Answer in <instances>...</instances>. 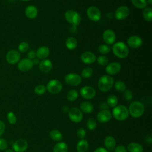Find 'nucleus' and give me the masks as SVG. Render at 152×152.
<instances>
[{
	"instance_id": "obj_21",
	"label": "nucleus",
	"mask_w": 152,
	"mask_h": 152,
	"mask_svg": "<svg viewBox=\"0 0 152 152\" xmlns=\"http://www.w3.org/2000/svg\"><path fill=\"white\" fill-rule=\"evenodd\" d=\"M50 53V50L48 47L46 46H42L39 47L36 52V55L37 58L39 59H46V58L49 56Z\"/></svg>"
},
{
	"instance_id": "obj_2",
	"label": "nucleus",
	"mask_w": 152,
	"mask_h": 152,
	"mask_svg": "<svg viewBox=\"0 0 152 152\" xmlns=\"http://www.w3.org/2000/svg\"><path fill=\"white\" fill-rule=\"evenodd\" d=\"M114 84L113 78L109 75H104L98 80V88L102 92H107Z\"/></svg>"
},
{
	"instance_id": "obj_1",
	"label": "nucleus",
	"mask_w": 152,
	"mask_h": 152,
	"mask_svg": "<svg viewBox=\"0 0 152 152\" xmlns=\"http://www.w3.org/2000/svg\"><path fill=\"white\" fill-rule=\"evenodd\" d=\"M112 50L114 55L119 58H125L129 54L128 46L122 42H118L112 46Z\"/></svg>"
},
{
	"instance_id": "obj_15",
	"label": "nucleus",
	"mask_w": 152,
	"mask_h": 152,
	"mask_svg": "<svg viewBox=\"0 0 152 152\" xmlns=\"http://www.w3.org/2000/svg\"><path fill=\"white\" fill-rule=\"evenodd\" d=\"M103 40L106 45L113 44L116 40V34L111 29H106L103 33Z\"/></svg>"
},
{
	"instance_id": "obj_10",
	"label": "nucleus",
	"mask_w": 152,
	"mask_h": 152,
	"mask_svg": "<svg viewBox=\"0 0 152 152\" xmlns=\"http://www.w3.org/2000/svg\"><path fill=\"white\" fill-rule=\"evenodd\" d=\"M20 53L18 51L16 50H9L5 56V59L7 62L11 65L16 64L20 60Z\"/></svg>"
},
{
	"instance_id": "obj_17",
	"label": "nucleus",
	"mask_w": 152,
	"mask_h": 152,
	"mask_svg": "<svg viewBox=\"0 0 152 152\" xmlns=\"http://www.w3.org/2000/svg\"><path fill=\"white\" fill-rule=\"evenodd\" d=\"M127 43L129 47L132 49H136L140 48L142 43V39L136 35L130 36L127 40Z\"/></svg>"
},
{
	"instance_id": "obj_14",
	"label": "nucleus",
	"mask_w": 152,
	"mask_h": 152,
	"mask_svg": "<svg viewBox=\"0 0 152 152\" xmlns=\"http://www.w3.org/2000/svg\"><path fill=\"white\" fill-rule=\"evenodd\" d=\"M27 147L28 142L23 138L17 140L12 144L13 150L15 152H24L27 150Z\"/></svg>"
},
{
	"instance_id": "obj_28",
	"label": "nucleus",
	"mask_w": 152,
	"mask_h": 152,
	"mask_svg": "<svg viewBox=\"0 0 152 152\" xmlns=\"http://www.w3.org/2000/svg\"><path fill=\"white\" fill-rule=\"evenodd\" d=\"M49 135L52 140L57 142L61 141L63 138V135L62 133L58 129H52L50 132Z\"/></svg>"
},
{
	"instance_id": "obj_7",
	"label": "nucleus",
	"mask_w": 152,
	"mask_h": 152,
	"mask_svg": "<svg viewBox=\"0 0 152 152\" xmlns=\"http://www.w3.org/2000/svg\"><path fill=\"white\" fill-rule=\"evenodd\" d=\"M65 82L69 86H78L82 81L81 77L76 73H68L64 77Z\"/></svg>"
},
{
	"instance_id": "obj_49",
	"label": "nucleus",
	"mask_w": 152,
	"mask_h": 152,
	"mask_svg": "<svg viewBox=\"0 0 152 152\" xmlns=\"http://www.w3.org/2000/svg\"><path fill=\"white\" fill-rule=\"evenodd\" d=\"M93 152H109V151L107 149H106L105 148L100 147H98L96 149H95Z\"/></svg>"
},
{
	"instance_id": "obj_35",
	"label": "nucleus",
	"mask_w": 152,
	"mask_h": 152,
	"mask_svg": "<svg viewBox=\"0 0 152 152\" xmlns=\"http://www.w3.org/2000/svg\"><path fill=\"white\" fill-rule=\"evenodd\" d=\"M86 126L88 128V129L90 131H93L96 129L97 128V122L95 119L93 118H89L86 123Z\"/></svg>"
},
{
	"instance_id": "obj_40",
	"label": "nucleus",
	"mask_w": 152,
	"mask_h": 152,
	"mask_svg": "<svg viewBox=\"0 0 152 152\" xmlns=\"http://www.w3.org/2000/svg\"><path fill=\"white\" fill-rule=\"evenodd\" d=\"M96 60H97L98 64L100 65H102V66L107 65L108 64V62H109V60H108L107 57L104 56V55H102V56H99L96 59Z\"/></svg>"
},
{
	"instance_id": "obj_22",
	"label": "nucleus",
	"mask_w": 152,
	"mask_h": 152,
	"mask_svg": "<svg viewBox=\"0 0 152 152\" xmlns=\"http://www.w3.org/2000/svg\"><path fill=\"white\" fill-rule=\"evenodd\" d=\"M25 14L27 18L34 19L38 14V10L34 5H28L25 9Z\"/></svg>"
},
{
	"instance_id": "obj_43",
	"label": "nucleus",
	"mask_w": 152,
	"mask_h": 152,
	"mask_svg": "<svg viewBox=\"0 0 152 152\" xmlns=\"http://www.w3.org/2000/svg\"><path fill=\"white\" fill-rule=\"evenodd\" d=\"M124 98L126 101H130L132 99V91L129 90H125L124 91Z\"/></svg>"
},
{
	"instance_id": "obj_39",
	"label": "nucleus",
	"mask_w": 152,
	"mask_h": 152,
	"mask_svg": "<svg viewBox=\"0 0 152 152\" xmlns=\"http://www.w3.org/2000/svg\"><path fill=\"white\" fill-rule=\"evenodd\" d=\"M28 48H29V45L26 42H21L18 45V49L19 52H20L21 53L27 52L28 50Z\"/></svg>"
},
{
	"instance_id": "obj_13",
	"label": "nucleus",
	"mask_w": 152,
	"mask_h": 152,
	"mask_svg": "<svg viewBox=\"0 0 152 152\" xmlns=\"http://www.w3.org/2000/svg\"><path fill=\"white\" fill-rule=\"evenodd\" d=\"M129 14V9L125 5L119 7L115 12V17L118 20L125 19Z\"/></svg>"
},
{
	"instance_id": "obj_33",
	"label": "nucleus",
	"mask_w": 152,
	"mask_h": 152,
	"mask_svg": "<svg viewBox=\"0 0 152 152\" xmlns=\"http://www.w3.org/2000/svg\"><path fill=\"white\" fill-rule=\"evenodd\" d=\"M93 74V70L90 67H86L84 68L81 73V77L84 78H88L92 76Z\"/></svg>"
},
{
	"instance_id": "obj_44",
	"label": "nucleus",
	"mask_w": 152,
	"mask_h": 152,
	"mask_svg": "<svg viewBox=\"0 0 152 152\" xmlns=\"http://www.w3.org/2000/svg\"><path fill=\"white\" fill-rule=\"evenodd\" d=\"M8 147V144L6 140L4 138H0V150H4L7 149Z\"/></svg>"
},
{
	"instance_id": "obj_34",
	"label": "nucleus",
	"mask_w": 152,
	"mask_h": 152,
	"mask_svg": "<svg viewBox=\"0 0 152 152\" xmlns=\"http://www.w3.org/2000/svg\"><path fill=\"white\" fill-rule=\"evenodd\" d=\"M78 97V93L75 90H71L69 91L66 95V99L70 102L75 101Z\"/></svg>"
},
{
	"instance_id": "obj_54",
	"label": "nucleus",
	"mask_w": 152,
	"mask_h": 152,
	"mask_svg": "<svg viewBox=\"0 0 152 152\" xmlns=\"http://www.w3.org/2000/svg\"><path fill=\"white\" fill-rule=\"evenodd\" d=\"M5 152H14V151L12 150H11V149H8V150H7Z\"/></svg>"
},
{
	"instance_id": "obj_48",
	"label": "nucleus",
	"mask_w": 152,
	"mask_h": 152,
	"mask_svg": "<svg viewBox=\"0 0 152 152\" xmlns=\"http://www.w3.org/2000/svg\"><path fill=\"white\" fill-rule=\"evenodd\" d=\"M99 107L102 109H107L109 106L107 105V103L105 102H102L99 103Z\"/></svg>"
},
{
	"instance_id": "obj_6",
	"label": "nucleus",
	"mask_w": 152,
	"mask_h": 152,
	"mask_svg": "<svg viewBox=\"0 0 152 152\" xmlns=\"http://www.w3.org/2000/svg\"><path fill=\"white\" fill-rule=\"evenodd\" d=\"M46 90L52 94H56L60 93L62 89L61 82L58 80H51L46 84Z\"/></svg>"
},
{
	"instance_id": "obj_41",
	"label": "nucleus",
	"mask_w": 152,
	"mask_h": 152,
	"mask_svg": "<svg viewBox=\"0 0 152 152\" xmlns=\"http://www.w3.org/2000/svg\"><path fill=\"white\" fill-rule=\"evenodd\" d=\"M7 119L10 124L14 125L17 122V117L15 115V113L12 112H10L7 113Z\"/></svg>"
},
{
	"instance_id": "obj_16",
	"label": "nucleus",
	"mask_w": 152,
	"mask_h": 152,
	"mask_svg": "<svg viewBox=\"0 0 152 152\" xmlns=\"http://www.w3.org/2000/svg\"><path fill=\"white\" fill-rule=\"evenodd\" d=\"M112 118V113L107 109H102L100 110L97 115V121L102 124L109 122Z\"/></svg>"
},
{
	"instance_id": "obj_30",
	"label": "nucleus",
	"mask_w": 152,
	"mask_h": 152,
	"mask_svg": "<svg viewBox=\"0 0 152 152\" xmlns=\"http://www.w3.org/2000/svg\"><path fill=\"white\" fill-rule=\"evenodd\" d=\"M142 16L146 21L150 22L152 20V8L150 7L144 8L142 12Z\"/></svg>"
},
{
	"instance_id": "obj_5",
	"label": "nucleus",
	"mask_w": 152,
	"mask_h": 152,
	"mask_svg": "<svg viewBox=\"0 0 152 152\" xmlns=\"http://www.w3.org/2000/svg\"><path fill=\"white\" fill-rule=\"evenodd\" d=\"M65 20L74 26H78L81 21V16L76 11L69 10L65 12L64 14Z\"/></svg>"
},
{
	"instance_id": "obj_46",
	"label": "nucleus",
	"mask_w": 152,
	"mask_h": 152,
	"mask_svg": "<svg viewBox=\"0 0 152 152\" xmlns=\"http://www.w3.org/2000/svg\"><path fill=\"white\" fill-rule=\"evenodd\" d=\"M27 56L28 58L32 60L34 58H36V52H34V50H30L27 53Z\"/></svg>"
},
{
	"instance_id": "obj_36",
	"label": "nucleus",
	"mask_w": 152,
	"mask_h": 152,
	"mask_svg": "<svg viewBox=\"0 0 152 152\" xmlns=\"http://www.w3.org/2000/svg\"><path fill=\"white\" fill-rule=\"evenodd\" d=\"M111 49L108 45L102 44L98 47V52L101 54H106L110 52Z\"/></svg>"
},
{
	"instance_id": "obj_27",
	"label": "nucleus",
	"mask_w": 152,
	"mask_h": 152,
	"mask_svg": "<svg viewBox=\"0 0 152 152\" xmlns=\"http://www.w3.org/2000/svg\"><path fill=\"white\" fill-rule=\"evenodd\" d=\"M68 145L64 141H59L53 147V152H67Z\"/></svg>"
},
{
	"instance_id": "obj_55",
	"label": "nucleus",
	"mask_w": 152,
	"mask_h": 152,
	"mask_svg": "<svg viewBox=\"0 0 152 152\" xmlns=\"http://www.w3.org/2000/svg\"><path fill=\"white\" fill-rule=\"evenodd\" d=\"M22 1H30V0H21Z\"/></svg>"
},
{
	"instance_id": "obj_53",
	"label": "nucleus",
	"mask_w": 152,
	"mask_h": 152,
	"mask_svg": "<svg viewBox=\"0 0 152 152\" xmlns=\"http://www.w3.org/2000/svg\"><path fill=\"white\" fill-rule=\"evenodd\" d=\"M147 4H149L150 5L152 4V0H147Z\"/></svg>"
},
{
	"instance_id": "obj_52",
	"label": "nucleus",
	"mask_w": 152,
	"mask_h": 152,
	"mask_svg": "<svg viewBox=\"0 0 152 152\" xmlns=\"http://www.w3.org/2000/svg\"><path fill=\"white\" fill-rule=\"evenodd\" d=\"M145 140H146V142L149 143V144H151V142H152V139H151V137H147L145 138Z\"/></svg>"
},
{
	"instance_id": "obj_20",
	"label": "nucleus",
	"mask_w": 152,
	"mask_h": 152,
	"mask_svg": "<svg viewBox=\"0 0 152 152\" xmlns=\"http://www.w3.org/2000/svg\"><path fill=\"white\" fill-rule=\"evenodd\" d=\"M39 66L40 70L42 72L44 73H47L52 70L53 68V65L52 62L49 59H44L39 62Z\"/></svg>"
},
{
	"instance_id": "obj_38",
	"label": "nucleus",
	"mask_w": 152,
	"mask_h": 152,
	"mask_svg": "<svg viewBox=\"0 0 152 152\" xmlns=\"http://www.w3.org/2000/svg\"><path fill=\"white\" fill-rule=\"evenodd\" d=\"M46 91V86L42 84L37 85L34 88V93L37 95H42Z\"/></svg>"
},
{
	"instance_id": "obj_19",
	"label": "nucleus",
	"mask_w": 152,
	"mask_h": 152,
	"mask_svg": "<svg viewBox=\"0 0 152 152\" xmlns=\"http://www.w3.org/2000/svg\"><path fill=\"white\" fill-rule=\"evenodd\" d=\"M81 61L86 64H91L94 63L96 61V55L91 52L86 51L83 52L81 55Z\"/></svg>"
},
{
	"instance_id": "obj_32",
	"label": "nucleus",
	"mask_w": 152,
	"mask_h": 152,
	"mask_svg": "<svg viewBox=\"0 0 152 152\" xmlns=\"http://www.w3.org/2000/svg\"><path fill=\"white\" fill-rule=\"evenodd\" d=\"M132 4L137 8L144 9L147 7V0H131Z\"/></svg>"
},
{
	"instance_id": "obj_37",
	"label": "nucleus",
	"mask_w": 152,
	"mask_h": 152,
	"mask_svg": "<svg viewBox=\"0 0 152 152\" xmlns=\"http://www.w3.org/2000/svg\"><path fill=\"white\" fill-rule=\"evenodd\" d=\"M114 86L115 89L118 91H120V92H122L126 90V85L122 81H116L115 83H114Z\"/></svg>"
},
{
	"instance_id": "obj_12",
	"label": "nucleus",
	"mask_w": 152,
	"mask_h": 152,
	"mask_svg": "<svg viewBox=\"0 0 152 152\" xmlns=\"http://www.w3.org/2000/svg\"><path fill=\"white\" fill-rule=\"evenodd\" d=\"M81 96L86 99H92L96 96L95 89L89 86L83 87L80 90Z\"/></svg>"
},
{
	"instance_id": "obj_31",
	"label": "nucleus",
	"mask_w": 152,
	"mask_h": 152,
	"mask_svg": "<svg viewBox=\"0 0 152 152\" xmlns=\"http://www.w3.org/2000/svg\"><path fill=\"white\" fill-rule=\"evenodd\" d=\"M106 103L109 106L111 107H114L118 105V97L115 95L111 94L107 97Z\"/></svg>"
},
{
	"instance_id": "obj_4",
	"label": "nucleus",
	"mask_w": 152,
	"mask_h": 152,
	"mask_svg": "<svg viewBox=\"0 0 152 152\" xmlns=\"http://www.w3.org/2000/svg\"><path fill=\"white\" fill-rule=\"evenodd\" d=\"M112 115L118 121H125L129 116L128 109L125 106L117 105L114 107L112 110Z\"/></svg>"
},
{
	"instance_id": "obj_23",
	"label": "nucleus",
	"mask_w": 152,
	"mask_h": 152,
	"mask_svg": "<svg viewBox=\"0 0 152 152\" xmlns=\"http://www.w3.org/2000/svg\"><path fill=\"white\" fill-rule=\"evenodd\" d=\"M104 145L108 151H112L115 149L116 147V140L112 136H107L104 140Z\"/></svg>"
},
{
	"instance_id": "obj_9",
	"label": "nucleus",
	"mask_w": 152,
	"mask_h": 152,
	"mask_svg": "<svg viewBox=\"0 0 152 152\" xmlns=\"http://www.w3.org/2000/svg\"><path fill=\"white\" fill-rule=\"evenodd\" d=\"M68 113L69 118L71 121L75 123L81 122L83 118V112L77 107H72L69 109Z\"/></svg>"
},
{
	"instance_id": "obj_24",
	"label": "nucleus",
	"mask_w": 152,
	"mask_h": 152,
	"mask_svg": "<svg viewBox=\"0 0 152 152\" xmlns=\"http://www.w3.org/2000/svg\"><path fill=\"white\" fill-rule=\"evenodd\" d=\"M80 108L82 112L90 113L93 110L94 106L92 103L89 101H84L80 103Z\"/></svg>"
},
{
	"instance_id": "obj_29",
	"label": "nucleus",
	"mask_w": 152,
	"mask_h": 152,
	"mask_svg": "<svg viewBox=\"0 0 152 152\" xmlns=\"http://www.w3.org/2000/svg\"><path fill=\"white\" fill-rule=\"evenodd\" d=\"M65 46L69 50L74 49L77 46V40L75 37H69L65 40Z\"/></svg>"
},
{
	"instance_id": "obj_18",
	"label": "nucleus",
	"mask_w": 152,
	"mask_h": 152,
	"mask_svg": "<svg viewBox=\"0 0 152 152\" xmlns=\"http://www.w3.org/2000/svg\"><path fill=\"white\" fill-rule=\"evenodd\" d=\"M121 69V65L119 62H113L108 64L106 67V72L109 75H115L118 74Z\"/></svg>"
},
{
	"instance_id": "obj_11",
	"label": "nucleus",
	"mask_w": 152,
	"mask_h": 152,
	"mask_svg": "<svg viewBox=\"0 0 152 152\" xmlns=\"http://www.w3.org/2000/svg\"><path fill=\"white\" fill-rule=\"evenodd\" d=\"M33 66L32 60L28 58H23L20 59L17 63L18 69L23 72H26L30 70Z\"/></svg>"
},
{
	"instance_id": "obj_45",
	"label": "nucleus",
	"mask_w": 152,
	"mask_h": 152,
	"mask_svg": "<svg viewBox=\"0 0 152 152\" xmlns=\"http://www.w3.org/2000/svg\"><path fill=\"white\" fill-rule=\"evenodd\" d=\"M114 152H128V151L125 146L120 145L117 147H115Z\"/></svg>"
},
{
	"instance_id": "obj_51",
	"label": "nucleus",
	"mask_w": 152,
	"mask_h": 152,
	"mask_svg": "<svg viewBox=\"0 0 152 152\" xmlns=\"http://www.w3.org/2000/svg\"><path fill=\"white\" fill-rule=\"evenodd\" d=\"M62 110L63 112H68L69 110V109L68 108V106H64L62 107Z\"/></svg>"
},
{
	"instance_id": "obj_25",
	"label": "nucleus",
	"mask_w": 152,
	"mask_h": 152,
	"mask_svg": "<svg viewBox=\"0 0 152 152\" xmlns=\"http://www.w3.org/2000/svg\"><path fill=\"white\" fill-rule=\"evenodd\" d=\"M89 144L88 141L85 139H81L77 142L76 149L78 152H86L88 148Z\"/></svg>"
},
{
	"instance_id": "obj_8",
	"label": "nucleus",
	"mask_w": 152,
	"mask_h": 152,
	"mask_svg": "<svg viewBox=\"0 0 152 152\" xmlns=\"http://www.w3.org/2000/svg\"><path fill=\"white\" fill-rule=\"evenodd\" d=\"M87 15L88 18L92 21H98L101 18V12L100 10L96 6L89 7L87 10Z\"/></svg>"
},
{
	"instance_id": "obj_50",
	"label": "nucleus",
	"mask_w": 152,
	"mask_h": 152,
	"mask_svg": "<svg viewBox=\"0 0 152 152\" xmlns=\"http://www.w3.org/2000/svg\"><path fill=\"white\" fill-rule=\"evenodd\" d=\"M32 62L33 65H37L39 64V59L38 58H34L33 59H32Z\"/></svg>"
},
{
	"instance_id": "obj_26",
	"label": "nucleus",
	"mask_w": 152,
	"mask_h": 152,
	"mask_svg": "<svg viewBox=\"0 0 152 152\" xmlns=\"http://www.w3.org/2000/svg\"><path fill=\"white\" fill-rule=\"evenodd\" d=\"M126 150L128 152H142L143 147L138 142H132L128 144Z\"/></svg>"
},
{
	"instance_id": "obj_3",
	"label": "nucleus",
	"mask_w": 152,
	"mask_h": 152,
	"mask_svg": "<svg viewBox=\"0 0 152 152\" xmlns=\"http://www.w3.org/2000/svg\"><path fill=\"white\" fill-rule=\"evenodd\" d=\"M144 110L145 107L141 102L134 101L129 104L128 109L129 115L134 118H138L143 115Z\"/></svg>"
},
{
	"instance_id": "obj_42",
	"label": "nucleus",
	"mask_w": 152,
	"mask_h": 152,
	"mask_svg": "<svg viewBox=\"0 0 152 152\" xmlns=\"http://www.w3.org/2000/svg\"><path fill=\"white\" fill-rule=\"evenodd\" d=\"M87 135V132L83 128H79L77 131V136L80 139H84V138L86 137Z\"/></svg>"
},
{
	"instance_id": "obj_47",
	"label": "nucleus",
	"mask_w": 152,
	"mask_h": 152,
	"mask_svg": "<svg viewBox=\"0 0 152 152\" xmlns=\"http://www.w3.org/2000/svg\"><path fill=\"white\" fill-rule=\"evenodd\" d=\"M5 129V123L0 120V137L2 135Z\"/></svg>"
}]
</instances>
